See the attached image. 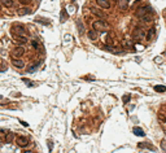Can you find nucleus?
<instances>
[{
    "label": "nucleus",
    "mask_w": 166,
    "mask_h": 153,
    "mask_svg": "<svg viewBox=\"0 0 166 153\" xmlns=\"http://www.w3.org/2000/svg\"><path fill=\"white\" fill-rule=\"evenodd\" d=\"M156 62H162V57H157V59H156Z\"/></svg>",
    "instance_id": "nucleus-31"
},
{
    "label": "nucleus",
    "mask_w": 166,
    "mask_h": 153,
    "mask_svg": "<svg viewBox=\"0 0 166 153\" xmlns=\"http://www.w3.org/2000/svg\"><path fill=\"white\" fill-rule=\"evenodd\" d=\"M154 33H156V31H154V29H153V27H151V29L148 30V33H147V40H148V42H151V40L153 39V36H154Z\"/></svg>",
    "instance_id": "nucleus-16"
},
{
    "label": "nucleus",
    "mask_w": 166,
    "mask_h": 153,
    "mask_svg": "<svg viewBox=\"0 0 166 153\" xmlns=\"http://www.w3.org/2000/svg\"><path fill=\"white\" fill-rule=\"evenodd\" d=\"M140 3H142V1H140V0H138V1H135V3H134V4H132V9H134V8H138Z\"/></svg>",
    "instance_id": "nucleus-26"
},
{
    "label": "nucleus",
    "mask_w": 166,
    "mask_h": 153,
    "mask_svg": "<svg viewBox=\"0 0 166 153\" xmlns=\"http://www.w3.org/2000/svg\"><path fill=\"white\" fill-rule=\"evenodd\" d=\"M160 121H161V122H165L166 123V117H164V114H160Z\"/></svg>",
    "instance_id": "nucleus-25"
},
{
    "label": "nucleus",
    "mask_w": 166,
    "mask_h": 153,
    "mask_svg": "<svg viewBox=\"0 0 166 153\" xmlns=\"http://www.w3.org/2000/svg\"><path fill=\"white\" fill-rule=\"evenodd\" d=\"M13 38H14V40L17 43H21V44H25L27 42V39L25 36H21V35H13Z\"/></svg>",
    "instance_id": "nucleus-15"
},
{
    "label": "nucleus",
    "mask_w": 166,
    "mask_h": 153,
    "mask_svg": "<svg viewBox=\"0 0 166 153\" xmlns=\"http://www.w3.org/2000/svg\"><path fill=\"white\" fill-rule=\"evenodd\" d=\"M24 53H25V48L22 46H16L13 51L11 52V56H12V59H20L21 56H24Z\"/></svg>",
    "instance_id": "nucleus-4"
},
{
    "label": "nucleus",
    "mask_w": 166,
    "mask_h": 153,
    "mask_svg": "<svg viewBox=\"0 0 166 153\" xmlns=\"http://www.w3.org/2000/svg\"><path fill=\"white\" fill-rule=\"evenodd\" d=\"M38 68H39V62L35 64V65H33V68H29V69H27V71H29V73H33V71H35V70H36Z\"/></svg>",
    "instance_id": "nucleus-19"
},
{
    "label": "nucleus",
    "mask_w": 166,
    "mask_h": 153,
    "mask_svg": "<svg viewBox=\"0 0 166 153\" xmlns=\"http://www.w3.org/2000/svg\"><path fill=\"white\" fill-rule=\"evenodd\" d=\"M117 4L121 11H126L129 8V0H117Z\"/></svg>",
    "instance_id": "nucleus-10"
},
{
    "label": "nucleus",
    "mask_w": 166,
    "mask_h": 153,
    "mask_svg": "<svg viewBox=\"0 0 166 153\" xmlns=\"http://www.w3.org/2000/svg\"><path fill=\"white\" fill-rule=\"evenodd\" d=\"M0 3H1L4 7H7V8H13V5H14L13 0H0Z\"/></svg>",
    "instance_id": "nucleus-14"
},
{
    "label": "nucleus",
    "mask_w": 166,
    "mask_h": 153,
    "mask_svg": "<svg viewBox=\"0 0 166 153\" xmlns=\"http://www.w3.org/2000/svg\"><path fill=\"white\" fill-rule=\"evenodd\" d=\"M87 36H88V39L92 40V42H95V40L99 38V34H97V31L96 30H90L87 33Z\"/></svg>",
    "instance_id": "nucleus-11"
},
{
    "label": "nucleus",
    "mask_w": 166,
    "mask_h": 153,
    "mask_svg": "<svg viewBox=\"0 0 166 153\" xmlns=\"http://www.w3.org/2000/svg\"><path fill=\"white\" fill-rule=\"evenodd\" d=\"M22 153H34V152H31V151H24Z\"/></svg>",
    "instance_id": "nucleus-33"
},
{
    "label": "nucleus",
    "mask_w": 166,
    "mask_h": 153,
    "mask_svg": "<svg viewBox=\"0 0 166 153\" xmlns=\"http://www.w3.org/2000/svg\"><path fill=\"white\" fill-rule=\"evenodd\" d=\"M149 12H152V8L149 7V5H145V7L143 5V7H139L138 9H136L135 17H136V18H142L145 13H149Z\"/></svg>",
    "instance_id": "nucleus-3"
},
{
    "label": "nucleus",
    "mask_w": 166,
    "mask_h": 153,
    "mask_svg": "<svg viewBox=\"0 0 166 153\" xmlns=\"http://www.w3.org/2000/svg\"><path fill=\"white\" fill-rule=\"evenodd\" d=\"M61 22L66 21V17H68V14H66V9H62V13H61Z\"/></svg>",
    "instance_id": "nucleus-21"
},
{
    "label": "nucleus",
    "mask_w": 166,
    "mask_h": 153,
    "mask_svg": "<svg viewBox=\"0 0 166 153\" xmlns=\"http://www.w3.org/2000/svg\"><path fill=\"white\" fill-rule=\"evenodd\" d=\"M12 138H13V134H9V135L7 136V141H11Z\"/></svg>",
    "instance_id": "nucleus-28"
},
{
    "label": "nucleus",
    "mask_w": 166,
    "mask_h": 153,
    "mask_svg": "<svg viewBox=\"0 0 166 153\" xmlns=\"http://www.w3.org/2000/svg\"><path fill=\"white\" fill-rule=\"evenodd\" d=\"M153 88H154V91L156 92H165L166 91V87H165V86H154V87H153Z\"/></svg>",
    "instance_id": "nucleus-18"
},
{
    "label": "nucleus",
    "mask_w": 166,
    "mask_h": 153,
    "mask_svg": "<svg viewBox=\"0 0 166 153\" xmlns=\"http://www.w3.org/2000/svg\"><path fill=\"white\" fill-rule=\"evenodd\" d=\"M31 1H33V0H20V3H21V4H24L25 7H26L27 4H30Z\"/></svg>",
    "instance_id": "nucleus-23"
},
{
    "label": "nucleus",
    "mask_w": 166,
    "mask_h": 153,
    "mask_svg": "<svg viewBox=\"0 0 166 153\" xmlns=\"http://www.w3.org/2000/svg\"><path fill=\"white\" fill-rule=\"evenodd\" d=\"M11 64H12V66H14L16 69H20V70L24 69V66H25L24 62H22L20 59H12V62Z\"/></svg>",
    "instance_id": "nucleus-9"
},
{
    "label": "nucleus",
    "mask_w": 166,
    "mask_h": 153,
    "mask_svg": "<svg viewBox=\"0 0 166 153\" xmlns=\"http://www.w3.org/2000/svg\"><path fill=\"white\" fill-rule=\"evenodd\" d=\"M130 101V96H124V99H123V103L126 104V103H129Z\"/></svg>",
    "instance_id": "nucleus-29"
},
{
    "label": "nucleus",
    "mask_w": 166,
    "mask_h": 153,
    "mask_svg": "<svg viewBox=\"0 0 166 153\" xmlns=\"http://www.w3.org/2000/svg\"><path fill=\"white\" fill-rule=\"evenodd\" d=\"M123 44H124V46H127V47H130V46H131V42H130V40H124Z\"/></svg>",
    "instance_id": "nucleus-27"
},
{
    "label": "nucleus",
    "mask_w": 166,
    "mask_h": 153,
    "mask_svg": "<svg viewBox=\"0 0 166 153\" xmlns=\"http://www.w3.org/2000/svg\"><path fill=\"white\" fill-rule=\"evenodd\" d=\"M91 13H94L95 16H97V17H100V18H105V17H107V14H104L103 12H100L96 8H91Z\"/></svg>",
    "instance_id": "nucleus-13"
},
{
    "label": "nucleus",
    "mask_w": 166,
    "mask_h": 153,
    "mask_svg": "<svg viewBox=\"0 0 166 153\" xmlns=\"http://www.w3.org/2000/svg\"><path fill=\"white\" fill-rule=\"evenodd\" d=\"M16 13H17V16H27V14L31 13V9L29 7H21V8L17 9Z\"/></svg>",
    "instance_id": "nucleus-8"
},
{
    "label": "nucleus",
    "mask_w": 166,
    "mask_h": 153,
    "mask_svg": "<svg viewBox=\"0 0 166 153\" xmlns=\"http://www.w3.org/2000/svg\"><path fill=\"white\" fill-rule=\"evenodd\" d=\"M96 4H97V7L101 8V9H109L112 7L109 0H96Z\"/></svg>",
    "instance_id": "nucleus-7"
},
{
    "label": "nucleus",
    "mask_w": 166,
    "mask_h": 153,
    "mask_svg": "<svg viewBox=\"0 0 166 153\" xmlns=\"http://www.w3.org/2000/svg\"><path fill=\"white\" fill-rule=\"evenodd\" d=\"M16 143H17L18 147H22V148H25V147L29 145V143H30V140L26 136H18L17 139H16Z\"/></svg>",
    "instance_id": "nucleus-6"
},
{
    "label": "nucleus",
    "mask_w": 166,
    "mask_h": 153,
    "mask_svg": "<svg viewBox=\"0 0 166 153\" xmlns=\"http://www.w3.org/2000/svg\"><path fill=\"white\" fill-rule=\"evenodd\" d=\"M143 22H152L153 21V12H149V13H145L143 16L142 18H140Z\"/></svg>",
    "instance_id": "nucleus-12"
},
{
    "label": "nucleus",
    "mask_w": 166,
    "mask_h": 153,
    "mask_svg": "<svg viewBox=\"0 0 166 153\" xmlns=\"http://www.w3.org/2000/svg\"><path fill=\"white\" fill-rule=\"evenodd\" d=\"M143 38H144V31L142 30V27L140 26H136V27H134V30H132V39H135V40H142Z\"/></svg>",
    "instance_id": "nucleus-5"
},
{
    "label": "nucleus",
    "mask_w": 166,
    "mask_h": 153,
    "mask_svg": "<svg viewBox=\"0 0 166 153\" xmlns=\"http://www.w3.org/2000/svg\"><path fill=\"white\" fill-rule=\"evenodd\" d=\"M21 125H22V126H27V123L24 122V121H21Z\"/></svg>",
    "instance_id": "nucleus-32"
},
{
    "label": "nucleus",
    "mask_w": 166,
    "mask_h": 153,
    "mask_svg": "<svg viewBox=\"0 0 166 153\" xmlns=\"http://www.w3.org/2000/svg\"><path fill=\"white\" fill-rule=\"evenodd\" d=\"M11 31H12V34H13V35H21V36H25V35H26V30H25V27L22 26V25H20V24H14L13 26H12Z\"/></svg>",
    "instance_id": "nucleus-2"
},
{
    "label": "nucleus",
    "mask_w": 166,
    "mask_h": 153,
    "mask_svg": "<svg viewBox=\"0 0 166 153\" xmlns=\"http://www.w3.org/2000/svg\"><path fill=\"white\" fill-rule=\"evenodd\" d=\"M1 99H3V96H1V95H0V100H1Z\"/></svg>",
    "instance_id": "nucleus-34"
},
{
    "label": "nucleus",
    "mask_w": 166,
    "mask_h": 153,
    "mask_svg": "<svg viewBox=\"0 0 166 153\" xmlns=\"http://www.w3.org/2000/svg\"><path fill=\"white\" fill-rule=\"evenodd\" d=\"M78 30H79V34L84 33V26H83V24H81V22H78Z\"/></svg>",
    "instance_id": "nucleus-20"
},
{
    "label": "nucleus",
    "mask_w": 166,
    "mask_h": 153,
    "mask_svg": "<svg viewBox=\"0 0 166 153\" xmlns=\"http://www.w3.org/2000/svg\"><path fill=\"white\" fill-rule=\"evenodd\" d=\"M161 147L164 148V151H166V143H165V141H162V143H161Z\"/></svg>",
    "instance_id": "nucleus-30"
},
{
    "label": "nucleus",
    "mask_w": 166,
    "mask_h": 153,
    "mask_svg": "<svg viewBox=\"0 0 166 153\" xmlns=\"http://www.w3.org/2000/svg\"><path fill=\"white\" fill-rule=\"evenodd\" d=\"M31 44H33V48H34V49H38V48H39V43L35 42V40H34V42H31Z\"/></svg>",
    "instance_id": "nucleus-24"
},
{
    "label": "nucleus",
    "mask_w": 166,
    "mask_h": 153,
    "mask_svg": "<svg viewBox=\"0 0 166 153\" xmlns=\"http://www.w3.org/2000/svg\"><path fill=\"white\" fill-rule=\"evenodd\" d=\"M92 27L96 31H108L109 30V24L104 20H97L92 24Z\"/></svg>",
    "instance_id": "nucleus-1"
},
{
    "label": "nucleus",
    "mask_w": 166,
    "mask_h": 153,
    "mask_svg": "<svg viewBox=\"0 0 166 153\" xmlns=\"http://www.w3.org/2000/svg\"><path fill=\"white\" fill-rule=\"evenodd\" d=\"M134 134L138 136H144V131H143L140 127H134Z\"/></svg>",
    "instance_id": "nucleus-17"
},
{
    "label": "nucleus",
    "mask_w": 166,
    "mask_h": 153,
    "mask_svg": "<svg viewBox=\"0 0 166 153\" xmlns=\"http://www.w3.org/2000/svg\"><path fill=\"white\" fill-rule=\"evenodd\" d=\"M22 82H25V83H26V84L29 86V87H33V86H34L33 82H31V81H29V79H26V78H24V79H22Z\"/></svg>",
    "instance_id": "nucleus-22"
}]
</instances>
